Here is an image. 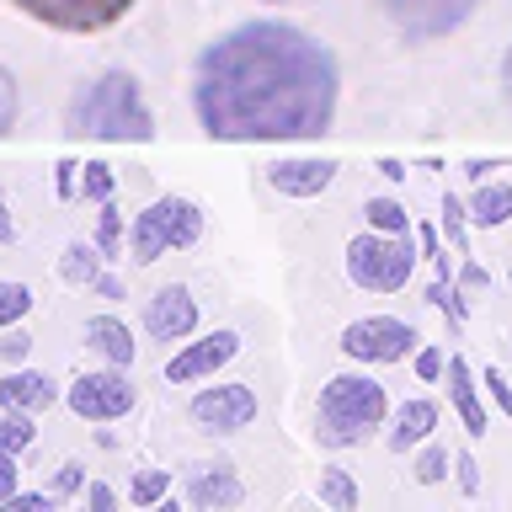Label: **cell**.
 Returning <instances> with one entry per match:
<instances>
[{
    "label": "cell",
    "mask_w": 512,
    "mask_h": 512,
    "mask_svg": "<svg viewBox=\"0 0 512 512\" xmlns=\"http://www.w3.org/2000/svg\"><path fill=\"white\" fill-rule=\"evenodd\" d=\"M342 102V64L288 22H240L203 48L192 112L208 139H315Z\"/></svg>",
    "instance_id": "6da1fadb"
},
{
    "label": "cell",
    "mask_w": 512,
    "mask_h": 512,
    "mask_svg": "<svg viewBox=\"0 0 512 512\" xmlns=\"http://www.w3.org/2000/svg\"><path fill=\"white\" fill-rule=\"evenodd\" d=\"M64 123H70L75 139H107V144L155 139V112L144 107V91L128 70H102L91 86H80Z\"/></svg>",
    "instance_id": "7a4b0ae2"
},
{
    "label": "cell",
    "mask_w": 512,
    "mask_h": 512,
    "mask_svg": "<svg viewBox=\"0 0 512 512\" xmlns=\"http://www.w3.org/2000/svg\"><path fill=\"white\" fill-rule=\"evenodd\" d=\"M315 416H320V443L352 448L374 427H384L390 395H384V384L368 379V374H336V379H326V390H320Z\"/></svg>",
    "instance_id": "3957f363"
},
{
    "label": "cell",
    "mask_w": 512,
    "mask_h": 512,
    "mask_svg": "<svg viewBox=\"0 0 512 512\" xmlns=\"http://www.w3.org/2000/svg\"><path fill=\"white\" fill-rule=\"evenodd\" d=\"M203 235V208L192 198H155L144 214H134V230H128V251H134L139 267L160 262L171 251H187L192 240Z\"/></svg>",
    "instance_id": "277c9868"
},
{
    "label": "cell",
    "mask_w": 512,
    "mask_h": 512,
    "mask_svg": "<svg viewBox=\"0 0 512 512\" xmlns=\"http://www.w3.org/2000/svg\"><path fill=\"white\" fill-rule=\"evenodd\" d=\"M347 278L363 294H400L416 272V251L406 235H384V230H363L347 240Z\"/></svg>",
    "instance_id": "5b68a950"
},
{
    "label": "cell",
    "mask_w": 512,
    "mask_h": 512,
    "mask_svg": "<svg viewBox=\"0 0 512 512\" xmlns=\"http://www.w3.org/2000/svg\"><path fill=\"white\" fill-rule=\"evenodd\" d=\"M374 6L406 43H432V38L459 32L486 0H374Z\"/></svg>",
    "instance_id": "8992f818"
},
{
    "label": "cell",
    "mask_w": 512,
    "mask_h": 512,
    "mask_svg": "<svg viewBox=\"0 0 512 512\" xmlns=\"http://www.w3.org/2000/svg\"><path fill=\"white\" fill-rule=\"evenodd\" d=\"M416 342H422V336H416V326L400 315H363L342 331V352L352 363H400L416 352Z\"/></svg>",
    "instance_id": "52a82bcc"
},
{
    "label": "cell",
    "mask_w": 512,
    "mask_h": 512,
    "mask_svg": "<svg viewBox=\"0 0 512 512\" xmlns=\"http://www.w3.org/2000/svg\"><path fill=\"white\" fill-rule=\"evenodd\" d=\"M22 16L59 32H102L134 11V0H11Z\"/></svg>",
    "instance_id": "ba28073f"
},
{
    "label": "cell",
    "mask_w": 512,
    "mask_h": 512,
    "mask_svg": "<svg viewBox=\"0 0 512 512\" xmlns=\"http://www.w3.org/2000/svg\"><path fill=\"white\" fill-rule=\"evenodd\" d=\"M187 411L208 438H230V432L256 422V390L251 384H208V390L192 395Z\"/></svg>",
    "instance_id": "9c48e42d"
},
{
    "label": "cell",
    "mask_w": 512,
    "mask_h": 512,
    "mask_svg": "<svg viewBox=\"0 0 512 512\" xmlns=\"http://www.w3.org/2000/svg\"><path fill=\"white\" fill-rule=\"evenodd\" d=\"M64 400H70V411L80 422H118V416L134 411V384L118 368H102V374H80L64 390Z\"/></svg>",
    "instance_id": "30bf717a"
},
{
    "label": "cell",
    "mask_w": 512,
    "mask_h": 512,
    "mask_svg": "<svg viewBox=\"0 0 512 512\" xmlns=\"http://www.w3.org/2000/svg\"><path fill=\"white\" fill-rule=\"evenodd\" d=\"M336 171H342V160L331 155H283V160H267V187L283 192V198H320Z\"/></svg>",
    "instance_id": "8fae6325"
},
{
    "label": "cell",
    "mask_w": 512,
    "mask_h": 512,
    "mask_svg": "<svg viewBox=\"0 0 512 512\" xmlns=\"http://www.w3.org/2000/svg\"><path fill=\"white\" fill-rule=\"evenodd\" d=\"M240 352V331H208L203 342H187L176 358L166 363V384H198V379H214L224 363Z\"/></svg>",
    "instance_id": "7c38bea8"
},
{
    "label": "cell",
    "mask_w": 512,
    "mask_h": 512,
    "mask_svg": "<svg viewBox=\"0 0 512 512\" xmlns=\"http://www.w3.org/2000/svg\"><path fill=\"white\" fill-rule=\"evenodd\" d=\"M144 331H150L155 342H187V336L198 331V299H192L182 283L155 288L150 304H144Z\"/></svg>",
    "instance_id": "4fadbf2b"
},
{
    "label": "cell",
    "mask_w": 512,
    "mask_h": 512,
    "mask_svg": "<svg viewBox=\"0 0 512 512\" xmlns=\"http://www.w3.org/2000/svg\"><path fill=\"white\" fill-rule=\"evenodd\" d=\"M432 432H438V400L416 395V400H406V406H395L384 443H390V454H416L422 443H432Z\"/></svg>",
    "instance_id": "5bb4252c"
},
{
    "label": "cell",
    "mask_w": 512,
    "mask_h": 512,
    "mask_svg": "<svg viewBox=\"0 0 512 512\" xmlns=\"http://www.w3.org/2000/svg\"><path fill=\"white\" fill-rule=\"evenodd\" d=\"M187 496H192L198 512H230V507L246 502V486H240V475L230 470V464H198Z\"/></svg>",
    "instance_id": "9a60e30c"
},
{
    "label": "cell",
    "mask_w": 512,
    "mask_h": 512,
    "mask_svg": "<svg viewBox=\"0 0 512 512\" xmlns=\"http://www.w3.org/2000/svg\"><path fill=\"white\" fill-rule=\"evenodd\" d=\"M443 384H448V400H454V411H459L464 432H470V438H486L491 416H486V400H480V384L470 379V363H464V358H448Z\"/></svg>",
    "instance_id": "2e32d148"
},
{
    "label": "cell",
    "mask_w": 512,
    "mask_h": 512,
    "mask_svg": "<svg viewBox=\"0 0 512 512\" xmlns=\"http://www.w3.org/2000/svg\"><path fill=\"white\" fill-rule=\"evenodd\" d=\"M59 400L54 390V379L48 374H32V368H16V374L0 379V411H27V416H38L48 411Z\"/></svg>",
    "instance_id": "e0dca14e"
},
{
    "label": "cell",
    "mask_w": 512,
    "mask_h": 512,
    "mask_svg": "<svg viewBox=\"0 0 512 512\" xmlns=\"http://www.w3.org/2000/svg\"><path fill=\"white\" fill-rule=\"evenodd\" d=\"M86 347H96L112 368H128V363H134V352H139L134 331H128L118 315H91L86 320Z\"/></svg>",
    "instance_id": "ac0fdd59"
},
{
    "label": "cell",
    "mask_w": 512,
    "mask_h": 512,
    "mask_svg": "<svg viewBox=\"0 0 512 512\" xmlns=\"http://www.w3.org/2000/svg\"><path fill=\"white\" fill-rule=\"evenodd\" d=\"M512 219V182H486L475 187L470 198V224H480V230H496V224Z\"/></svg>",
    "instance_id": "d6986e66"
},
{
    "label": "cell",
    "mask_w": 512,
    "mask_h": 512,
    "mask_svg": "<svg viewBox=\"0 0 512 512\" xmlns=\"http://www.w3.org/2000/svg\"><path fill=\"white\" fill-rule=\"evenodd\" d=\"M320 502H326L331 512H358L363 491H358V480H352V470H342V464L320 470Z\"/></svg>",
    "instance_id": "ffe728a7"
},
{
    "label": "cell",
    "mask_w": 512,
    "mask_h": 512,
    "mask_svg": "<svg viewBox=\"0 0 512 512\" xmlns=\"http://www.w3.org/2000/svg\"><path fill=\"white\" fill-rule=\"evenodd\" d=\"M59 278L64 283H75V288H91L96 278H102V267H96V246H64V256H59Z\"/></svg>",
    "instance_id": "44dd1931"
},
{
    "label": "cell",
    "mask_w": 512,
    "mask_h": 512,
    "mask_svg": "<svg viewBox=\"0 0 512 512\" xmlns=\"http://www.w3.org/2000/svg\"><path fill=\"white\" fill-rule=\"evenodd\" d=\"M363 214H368V230H384V235H406V224H411L395 198H368Z\"/></svg>",
    "instance_id": "7402d4cb"
},
{
    "label": "cell",
    "mask_w": 512,
    "mask_h": 512,
    "mask_svg": "<svg viewBox=\"0 0 512 512\" xmlns=\"http://www.w3.org/2000/svg\"><path fill=\"white\" fill-rule=\"evenodd\" d=\"M160 496H171V470H139L134 486H128V502L134 507H155Z\"/></svg>",
    "instance_id": "603a6c76"
},
{
    "label": "cell",
    "mask_w": 512,
    "mask_h": 512,
    "mask_svg": "<svg viewBox=\"0 0 512 512\" xmlns=\"http://www.w3.org/2000/svg\"><path fill=\"white\" fill-rule=\"evenodd\" d=\"M448 464H454V459H448L438 443H422V448H416V464H411V480H416V486H438V480L448 475Z\"/></svg>",
    "instance_id": "cb8c5ba5"
},
{
    "label": "cell",
    "mask_w": 512,
    "mask_h": 512,
    "mask_svg": "<svg viewBox=\"0 0 512 512\" xmlns=\"http://www.w3.org/2000/svg\"><path fill=\"white\" fill-rule=\"evenodd\" d=\"M32 438H38V432H32V416L27 411H0V448H6V454L32 448Z\"/></svg>",
    "instance_id": "d4e9b609"
},
{
    "label": "cell",
    "mask_w": 512,
    "mask_h": 512,
    "mask_svg": "<svg viewBox=\"0 0 512 512\" xmlns=\"http://www.w3.org/2000/svg\"><path fill=\"white\" fill-rule=\"evenodd\" d=\"M80 198L86 203H112V166L86 160V166H80Z\"/></svg>",
    "instance_id": "484cf974"
},
{
    "label": "cell",
    "mask_w": 512,
    "mask_h": 512,
    "mask_svg": "<svg viewBox=\"0 0 512 512\" xmlns=\"http://www.w3.org/2000/svg\"><path fill=\"white\" fill-rule=\"evenodd\" d=\"M27 310H32V288L27 283H0V331L16 326Z\"/></svg>",
    "instance_id": "4316f807"
},
{
    "label": "cell",
    "mask_w": 512,
    "mask_h": 512,
    "mask_svg": "<svg viewBox=\"0 0 512 512\" xmlns=\"http://www.w3.org/2000/svg\"><path fill=\"white\" fill-rule=\"evenodd\" d=\"M123 246V219H118V208L102 203V224H96V251H107V256H118Z\"/></svg>",
    "instance_id": "83f0119b"
},
{
    "label": "cell",
    "mask_w": 512,
    "mask_h": 512,
    "mask_svg": "<svg viewBox=\"0 0 512 512\" xmlns=\"http://www.w3.org/2000/svg\"><path fill=\"white\" fill-rule=\"evenodd\" d=\"M411 358H416V379H422V384H438V379L448 374V358H443V352L432 347V342H427V347H416Z\"/></svg>",
    "instance_id": "f1b7e54d"
},
{
    "label": "cell",
    "mask_w": 512,
    "mask_h": 512,
    "mask_svg": "<svg viewBox=\"0 0 512 512\" xmlns=\"http://www.w3.org/2000/svg\"><path fill=\"white\" fill-rule=\"evenodd\" d=\"M54 502H59V496H43V491H16V496H6V502H0V512H54Z\"/></svg>",
    "instance_id": "f546056e"
},
{
    "label": "cell",
    "mask_w": 512,
    "mask_h": 512,
    "mask_svg": "<svg viewBox=\"0 0 512 512\" xmlns=\"http://www.w3.org/2000/svg\"><path fill=\"white\" fill-rule=\"evenodd\" d=\"M16 123V80H11V70L0 64V134Z\"/></svg>",
    "instance_id": "4dcf8cb0"
},
{
    "label": "cell",
    "mask_w": 512,
    "mask_h": 512,
    "mask_svg": "<svg viewBox=\"0 0 512 512\" xmlns=\"http://www.w3.org/2000/svg\"><path fill=\"white\" fill-rule=\"evenodd\" d=\"M80 486H86V470H80L75 459H64V464H59V475H54V496H75Z\"/></svg>",
    "instance_id": "1f68e13d"
},
{
    "label": "cell",
    "mask_w": 512,
    "mask_h": 512,
    "mask_svg": "<svg viewBox=\"0 0 512 512\" xmlns=\"http://www.w3.org/2000/svg\"><path fill=\"white\" fill-rule=\"evenodd\" d=\"M86 512H118V491L107 480H91L86 486Z\"/></svg>",
    "instance_id": "d6a6232c"
},
{
    "label": "cell",
    "mask_w": 512,
    "mask_h": 512,
    "mask_svg": "<svg viewBox=\"0 0 512 512\" xmlns=\"http://www.w3.org/2000/svg\"><path fill=\"white\" fill-rule=\"evenodd\" d=\"M480 384H486V390L496 395V406H502V411L512 416V384L502 379V368H480Z\"/></svg>",
    "instance_id": "836d02e7"
},
{
    "label": "cell",
    "mask_w": 512,
    "mask_h": 512,
    "mask_svg": "<svg viewBox=\"0 0 512 512\" xmlns=\"http://www.w3.org/2000/svg\"><path fill=\"white\" fill-rule=\"evenodd\" d=\"M27 347H32L27 331H6V336H0V358H6V363H22Z\"/></svg>",
    "instance_id": "e575fe53"
},
{
    "label": "cell",
    "mask_w": 512,
    "mask_h": 512,
    "mask_svg": "<svg viewBox=\"0 0 512 512\" xmlns=\"http://www.w3.org/2000/svg\"><path fill=\"white\" fill-rule=\"evenodd\" d=\"M6 496H16V454L0 448V502H6Z\"/></svg>",
    "instance_id": "d590c367"
},
{
    "label": "cell",
    "mask_w": 512,
    "mask_h": 512,
    "mask_svg": "<svg viewBox=\"0 0 512 512\" xmlns=\"http://www.w3.org/2000/svg\"><path fill=\"white\" fill-rule=\"evenodd\" d=\"M454 470H459V486H464V496H475V491H480V475H475V459H470V454H464V459L454 464Z\"/></svg>",
    "instance_id": "8d00e7d4"
},
{
    "label": "cell",
    "mask_w": 512,
    "mask_h": 512,
    "mask_svg": "<svg viewBox=\"0 0 512 512\" xmlns=\"http://www.w3.org/2000/svg\"><path fill=\"white\" fill-rule=\"evenodd\" d=\"M91 288H96V294H102V299H123V288H118V278H107V272H102V278H96Z\"/></svg>",
    "instance_id": "74e56055"
},
{
    "label": "cell",
    "mask_w": 512,
    "mask_h": 512,
    "mask_svg": "<svg viewBox=\"0 0 512 512\" xmlns=\"http://www.w3.org/2000/svg\"><path fill=\"white\" fill-rule=\"evenodd\" d=\"M491 171H507V160H470V176H491Z\"/></svg>",
    "instance_id": "f35d334b"
},
{
    "label": "cell",
    "mask_w": 512,
    "mask_h": 512,
    "mask_svg": "<svg viewBox=\"0 0 512 512\" xmlns=\"http://www.w3.org/2000/svg\"><path fill=\"white\" fill-rule=\"evenodd\" d=\"M502 96H507V107H512V48L502 54Z\"/></svg>",
    "instance_id": "ab89813d"
},
{
    "label": "cell",
    "mask_w": 512,
    "mask_h": 512,
    "mask_svg": "<svg viewBox=\"0 0 512 512\" xmlns=\"http://www.w3.org/2000/svg\"><path fill=\"white\" fill-rule=\"evenodd\" d=\"M11 240V214H6V192H0V246Z\"/></svg>",
    "instance_id": "60d3db41"
},
{
    "label": "cell",
    "mask_w": 512,
    "mask_h": 512,
    "mask_svg": "<svg viewBox=\"0 0 512 512\" xmlns=\"http://www.w3.org/2000/svg\"><path fill=\"white\" fill-rule=\"evenodd\" d=\"M150 512H182V502H176V496H160V502H155Z\"/></svg>",
    "instance_id": "b9f144b4"
},
{
    "label": "cell",
    "mask_w": 512,
    "mask_h": 512,
    "mask_svg": "<svg viewBox=\"0 0 512 512\" xmlns=\"http://www.w3.org/2000/svg\"><path fill=\"white\" fill-rule=\"evenodd\" d=\"M272 6H299V0H272Z\"/></svg>",
    "instance_id": "7bdbcfd3"
}]
</instances>
